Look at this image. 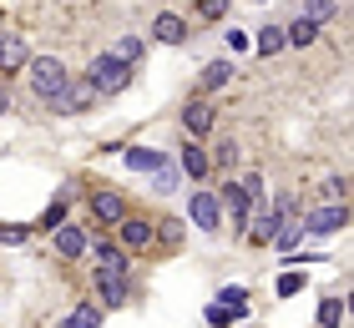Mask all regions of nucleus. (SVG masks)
I'll return each mask as SVG.
<instances>
[{"instance_id": "f257e3e1", "label": "nucleus", "mask_w": 354, "mask_h": 328, "mask_svg": "<svg viewBox=\"0 0 354 328\" xmlns=\"http://www.w3.org/2000/svg\"><path fill=\"white\" fill-rule=\"evenodd\" d=\"M26 81H30V96H36L41 106H51V102H56V91L66 86L71 76H66V66H61L56 56H36V61L26 66Z\"/></svg>"}, {"instance_id": "f03ea898", "label": "nucleus", "mask_w": 354, "mask_h": 328, "mask_svg": "<svg viewBox=\"0 0 354 328\" xmlns=\"http://www.w3.org/2000/svg\"><path fill=\"white\" fill-rule=\"evenodd\" d=\"M86 86L96 91V102H102V96H122L127 86H132V66H122L111 56H96L86 66Z\"/></svg>"}, {"instance_id": "7ed1b4c3", "label": "nucleus", "mask_w": 354, "mask_h": 328, "mask_svg": "<svg viewBox=\"0 0 354 328\" xmlns=\"http://www.w3.org/2000/svg\"><path fill=\"white\" fill-rule=\"evenodd\" d=\"M218 197V212H228L233 218V233L243 238V227H248V218H253V197L243 192V182H238V177H228V182H223V192H213Z\"/></svg>"}, {"instance_id": "20e7f679", "label": "nucleus", "mask_w": 354, "mask_h": 328, "mask_svg": "<svg viewBox=\"0 0 354 328\" xmlns=\"http://www.w3.org/2000/svg\"><path fill=\"white\" fill-rule=\"evenodd\" d=\"M339 227H349V202H319L304 212V233H314V238H329Z\"/></svg>"}, {"instance_id": "39448f33", "label": "nucleus", "mask_w": 354, "mask_h": 328, "mask_svg": "<svg viewBox=\"0 0 354 328\" xmlns=\"http://www.w3.org/2000/svg\"><path fill=\"white\" fill-rule=\"evenodd\" d=\"M91 218L102 222V227H117L122 218H132L127 192H117V187H91Z\"/></svg>"}, {"instance_id": "423d86ee", "label": "nucleus", "mask_w": 354, "mask_h": 328, "mask_svg": "<svg viewBox=\"0 0 354 328\" xmlns=\"http://www.w3.org/2000/svg\"><path fill=\"white\" fill-rule=\"evenodd\" d=\"M91 106H96V91L86 86V81H66V86L56 91V102H51L56 117H82V111H91Z\"/></svg>"}, {"instance_id": "0eeeda50", "label": "nucleus", "mask_w": 354, "mask_h": 328, "mask_svg": "<svg viewBox=\"0 0 354 328\" xmlns=\"http://www.w3.org/2000/svg\"><path fill=\"white\" fill-rule=\"evenodd\" d=\"M51 242H56V258H66V262H76V258L91 253V233H86L82 222H61L56 233H51Z\"/></svg>"}, {"instance_id": "6e6552de", "label": "nucleus", "mask_w": 354, "mask_h": 328, "mask_svg": "<svg viewBox=\"0 0 354 328\" xmlns=\"http://www.w3.org/2000/svg\"><path fill=\"white\" fill-rule=\"evenodd\" d=\"M117 248L132 258V253H147L152 248V218H122L117 222Z\"/></svg>"}, {"instance_id": "1a4fd4ad", "label": "nucleus", "mask_w": 354, "mask_h": 328, "mask_svg": "<svg viewBox=\"0 0 354 328\" xmlns=\"http://www.w3.org/2000/svg\"><path fill=\"white\" fill-rule=\"evenodd\" d=\"M213 102H207V96H192V102L183 106V131H187V142H203L207 131H213Z\"/></svg>"}, {"instance_id": "9d476101", "label": "nucleus", "mask_w": 354, "mask_h": 328, "mask_svg": "<svg viewBox=\"0 0 354 328\" xmlns=\"http://www.w3.org/2000/svg\"><path fill=\"white\" fill-rule=\"evenodd\" d=\"M187 218H192V227H203V233H218V222H223L218 197L198 187V192H192V202H187Z\"/></svg>"}, {"instance_id": "9b49d317", "label": "nucleus", "mask_w": 354, "mask_h": 328, "mask_svg": "<svg viewBox=\"0 0 354 328\" xmlns=\"http://www.w3.org/2000/svg\"><path fill=\"white\" fill-rule=\"evenodd\" d=\"M91 258H96V273H117V278H127V268H132V258H127L111 238L91 242Z\"/></svg>"}, {"instance_id": "f8f14e48", "label": "nucleus", "mask_w": 354, "mask_h": 328, "mask_svg": "<svg viewBox=\"0 0 354 328\" xmlns=\"http://www.w3.org/2000/svg\"><path fill=\"white\" fill-rule=\"evenodd\" d=\"M152 41L183 46V41H187V21H183L177 10H157V15H152Z\"/></svg>"}, {"instance_id": "ddd939ff", "label": "nucleus", "mask_w": 354, "mask_h": 328, "mask_svg": "<svg viewBox=\"0 0 354 328\" xmlns=\"http://www.w3.org/2000/svg\"><path fill=\"white\" fill-rule=\"evenodd\" d=\"M299 238H304V218H299V212H288V218H279V227H273L268 248H279L288 258V253H299Z\"/></svg>"}, {"instance_id": "4468645a", "label": "nucleus", "mask_w": 354, "mask_h": 328, "mask_svg": "<svg viewBox=\"0 0 354 328\" xmlns=\"http://www.w3.org/2000/svg\"><path fill=\"white\" fill-rule=\"evenodd\" d=\"M122 303H127V278L96 273V308H122Z\"/></svg>"}, {"instance_id": "2eb2a0df", "label": "nucleus", "mask_w": 354, "mask_h": 328, "mask_svg": "<svg viewBox=\"0 0 354 328\" xmlns=\"http://www.w3.org/2000/svg\"><path fill=\"white\" fill-rule=\"evenodd\" d=\"M177 172H187L192 182H203V177L213 172V167H207V152H203V142H183V152H177Z\"/></svg>"}, {"instance_id": "dca6fc26", "label": "nucleus", "mask_w": 354, "mask_h": 328, "mask_svg": "<svg viewBox=\"0 0 354 328\" xmlns=\"http://www.w3.org/2000/svg\"><path fill=\"white\" fill-rule=\"evenodd\" d=\"M162 146H127V152H122V167H132V172H157V167H162Z\"/></svg>"}, {"instance_id": "f3484780", "label": "nucleus", "mask_w": 354, "mask_h": 328, "mask_svg": "<svg viewBox=\"0 0 354 328\" xmlns=\"http://www.w3.org/2000/svg\"><path fill=\"white\" fill-rule=\"evenodd\" d=\"M21 66H30V51H26V41L21 36H6V46H0V71H21Z\"/></svg>"}, {"instance_id": "a211bd4d", "label": "nucleus", "mask_w": 354, "mask_h": 328, "mask_svg": "<svg viewBox=\"0 0 354 328\" xmlns=\"http://www.w3.org/2000/svg\"><path fill=\"white\" fill-rule=\"evenodd\" d=\"M228 81H233V66H228V61H213V66H203L198 91H203V96H213L218 86H228Z\"/></svg>"}, {"instance_id": "6ab92c4d", "label": "nucleus", "mask_w": 354, "mask_h": 328, "mask_svg": "<svg viewBox=\"0 0 354 328\" xmlns=\"http://www.w3.org/2000/svg\"><path fill=\"white\" fill-rule=\"evenodd\" d=\"M207 167H213V172H233V167H238V142L223 137L213 152H207Z\"/></svg>"}, {"instance_id": "aec40b11", "label": "nucleus", "mask_w": 354, "mask_h": 328, "mask_svg": "<svg viewBox=\"0 0 354 328\" xmlns=\"http://www.w3.org/2000/svg\"><path fill=\"white\" fill-rule=\"evenodd\" d=\"M152 242H162V248H183V222H177V218H157L152 222Z\"/></svg>"}, {"instance_id": "412c9836", "label": "nucleus", "mask_w": 354, "mask_h": 328, "mask_svg": "<svg viewBox=\"0 0 354 328\" xmlns=\"http://www.w3.org/2000/svg\"><path fill=\"white\" fill-rule=\"evenodd\" d=\"M96 323H102V308L96 303H76L71 313L61 318V328H96Z\"/></svg>"}, {"instance_id": "4be33fe9", "label": "nucleus", "mask_w": 354, "mask_h": 328, "mask_svg": "<svg viewBox=\"0 0 354 328\" xmlns=\"http://www.w3.org/2000/svg\"><path fill=\"white\" fill-rule=\"evenodd\" d=\"M283 46H288V41H283V26H263L259 41H253V51H259V56H279Z\"/></svg>"}, {"instance_id": "5701e85b", "label": "nucleus", "mask_w": 354, "mask_h": 328, "mask_svg": "<svg viewBox=\"0 0 354 328\" xmlns=\"http://www.w3.org/2000/svg\"><path fill=\"white\" fill-rule=\"evenodd\" d=\"M283 41H288V46H314V41H319V26L299 15L294 26H283Z\"/></svg>"}, {"instance_id": "b1692460", "label": "nucleus", "mask_w": 354, "mask_h": 328, "mask_svg": "<svg viewBox=\"0 0 354 328\" xmlns=\"http://www.w3.org/2000/svg\"><path fill=\"white\" fill-rule=\"evenodd\" d=\"M142 51H147V46H142L137 36H122V41H117V51H106V56H111V61H122V66H132V71H137Z\"/></svg>"}, {"instance_id": "393cba45", "label": "nucleus", "mask_w": 354, "mask_h": 328, "mask_svg": "<svg viewBox=\"0 0 354 328\" xmlns=\"http://www.w3.org/2000/svg\"><path fill=\"white\" fill-rule=\"evenodd\" d=\"M218 308H228L233 318H243V313H248V293H243V288H223V293H218Z\"/></svg>"}, {"instance_id": "a878e982", "label": "nucleus", "mask_w": 354, "mask_h": 328, "mask_svg": "<svg viewBox=\"0 0 354 328\" xmlns=\"http://www.w3.org/2000/svg\"><path fill=\"white\" fill-rule=\"evenodd\" d=\"M344 323V298H324L319 303V328H339Z\"/></svg>"}, {"instance_id": "bb28decb", "label": "nucleus", "mask_w": 354, "mask_h": 328, "mask_svg": "<svg viewBox=\"0 0 354 328\" xmlns=\"http://www.w3.org/2000/svg\"><path fill=\"white\" fill-rule=\"evenodd\" d=\"M324 197H329V202H349V177L344 172H329L324 177Z\"/></svg>"}, {"instance_id": "cd10ccee", "label": "nucleus", "mask_w": 354, "mask_h": 328, "mask_svg": "<svg viewBox=\"0 0 354 328\" xmlns=\"http://www.w3.org/2000/svg\"><path fill=\"white\" fill-rule=\"evenodd\" d=\"M304 21H314V26L334 21V0H304Z\"/></svg>"}, {"instance_id": "c85d7f7f", "label": "nucleus", "mask_w": 354, "mask_h": 328, "mask_svg": "<svg viewBox=\"0 0 354 328\" xmlns=\"http://www.w3.org/2000/svg\"><path fill=\"white\" fill-rule=\"evenodd\" d=\"M152 187H157V197H167V192L177 187V167H167V162H162V167L152 172Z\"/></svg>"}, {"instance_id": "c756f323", "label": "nucleus", "mask_w": 354, "mask_h": 328, "mask_svg": "<svg viewBox=\"0 0 354 328\" xmlns=\"http://www.w3.org/2000/svg\"><path fill=\"white\" fill-rule=\"evenodd\" d=\"M30 238H36V227H15V222L0 227V242H6V248H15V242H30Z\"/></svg>"}, {"instance_id": "7c9ffc66", "label": "nucleus", "mask_w": 354, "mask_h": 328, "mask_svg": "<svg viewBox=\"0 0 354 328\" xmlns=\"http://www.w3.org/2000/svg\"><path fill=\"white\" fill-rule=\"evenodd\" d=\"M228 15V0H198V21H223Z\"/></svg>"}, {"instance_id": "2f4dec72", "label": "nucleus", "mask_w": 354, "mask_h": 328, "mask_svg": "<svg viewBox=\"0 0 354 328\" xmlns=\"http://www.w3.org/2000/svg\"><path fill=\"white\" fill-rule=\"evenodd\" d=\"M299 288H304V278H299V273H283V278H279V288H273V293H279V298H294Z\"/></svg>"}, {"instance_id": "473e14b6", "label": "nucleus", "mask_w": 354, "mask_h": 328, "mask_svg": "<svg viewBox=\"0 0 354 328\" xmlns=\"http://www.w3.org/2000/svg\"><path fill=\"white\" fill-rule=\"evenodd\" d=\"M61 222H66V197H61V202H51V207H46V227H51V233H56Z\"/></svg>"}, {"instance_id": "72a5a7b5", "label": "nucleus", "mask_w": 354, "mask_h": 328, "mask_svg": "<svg viewBox=\"0 0 354 328\" xmlns=\"http://www.w3.org/2000/svg\"><path fill=\"white\" fill-rule=\"evenodd\" d=\"M228 51H238V56L253 51V36H248V30H228Z\"/></svg>"}, {"instance_id": "f704fd0d", "label": "nucleus", "mask_w": 354, "mask_h": 328, "mask_svg": "<svg viewBox=\"0 0 354 328\" xmlns=\"http://www.w3.org/2000/svg\"><path fill=\"white\" fill-rule=\"evenodd\" d=\"M207 323H213V328H228V323H233V313H228V308H218V303H213V308H207Z\"/></svg>"}, {"instance_id": "c9c22d12", "label": "nucleus", "mask_w": 354, "mask_h": 328, "mask_svg": "<svg viewBox=\"0 0 354 328\" xmlns=\"http://www.w3.org/2000/svg\"><path fill=\"white\" fill-rule=\"evenodd\" d=\"M6 106H10V96H6V91H0V111H6Z\"/></svg>"}, {"instance_id": "e433bc0d", "label": "nucleus", "mask_w": 354, "mask_h": 328, "mask_svg": "<svg viewBox=\"0 0 354 328\" xmlns=\"http://www.w3.org/2000/svg\"><path fill=\"white\" fill-rule=\"evenodd\" d=\"M0 46H6V36H0Z\"/></svg>"}]
</instances>
